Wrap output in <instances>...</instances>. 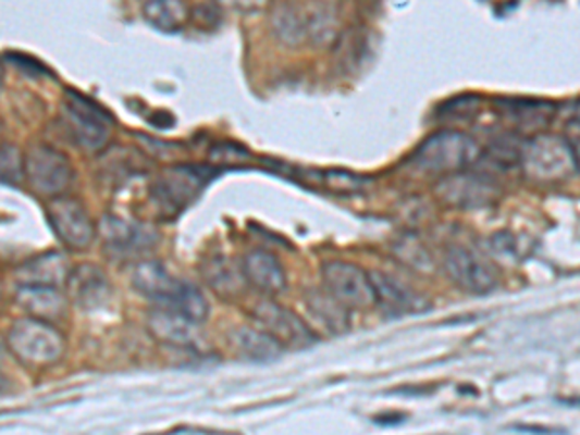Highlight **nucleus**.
<instances>
[{
  "instance_id": "1",
  "label": "nucleus",
  "mask_w": 580,
  "mask_h": 435,
  "mask_svg": "<svg viewBox=\"0 0 580 435\" xmlns=\"http://www.w3.org/2000/svg\"><path fill=\"white\" fill-rule=\"evenodd\" d=\"M7 345L22 364L34 370L51 368L64 355V337L61 333L51 323L32 315L12 323Z\"/></svg>"
},
{
  "instance_id": "2",
  "label": "nucleus",
  "mask_w": 580,
  "mask_h": 435,
  "mask_svg": "<svg viewBox=\"0 0 580 435\" xmlns=\"http://www.w3.org/2000/svg\"><path fill=\"white\" fill-rule=\"evenodd\" d=\"M579 149L571 139L540 136L525 141L520 165L538 183H559L579 171Z\"/></svg>"
},
{
  "instance_id": "3",
  "label": "nucleus",
  "mask_w": 580,
  "mask_h": 435,
  "mask_svg": "<svg viewBox=\"0 0 580 435\" xmlns=\"http://www.w3.org/2000/svg\"><path fill=\"white\" fill-rule=\"evenodd\" d=\"M480 148L468 134L457 130L435 132L416 149L412 163L428 173L453 174L474 165Z\"/></svg>"
},
{
  "instance_id": "4",
  "label": "nucleus",
  "mask_w": 580,
  "mask_h": 435,
  "mask_svg": "<svg viewBox=\"0 0 580 435\" xmlns=\"http://www.w3.org/2000/svg\"><path fill=\"white\" fill-rule=\"evenodd\" d=\"M215 169L209 166L181 165L169 169L153 186L157 206L173 215L181 213L198 200L201 191L215 178Z\"/></svg>"
},
{
  "instance_id": "5",
  "label": "nucleus",
  "mask_w": 580,
  "mask_h": 435,
  "mask_svg": "<svg viewBox=\"0 0 580 435\" xmlns=\"http://www.w3.org/2000/svg\"><path fill=\"white\" fill-rule=\"evenodd\" d=\"M323 287L348 310H370L378 304L370 273L348 261H325L321 265Z\"/></svg>"
},
{
  "instance_id": "6",
  "label": "nucleus",
  "mask_w": 580,
  "mask_h": 435,
  "mask_svg": "<svg viewBox=\"0 0 580 435\" xmlns=\"http://www.w3.org/2000/svg\"><path fill=\"white\" fill-rule=\"evenodd\" d=\"M24 173L32 188L45 198L62 196L74 178L69 157L45 144L32 146L24 156Z\"/></svg>"
},
{
  "instance_id": "7",
  "label": "nucleus",
  "mask_w": 580,
  "mask_h": 435,
  "mask_svg": "<svg viewBox=\"0 0 580 435\" xmlns=\"http://www.w3.org/2000/svg\"><path fill=\"white\" fill-rule=\"evenodd\" d=\"M273 26L279 37L288 45H300L306 41L312 44H328L335 35V17L328 9H304L295 4H286L277 10L273 17Z\"/></svg>"
},
{
  "instance_id": "8",
  "label": "nucleus",
  "mask_w": 580,
  "mask_h": 435,
  "mask_svg": "<svg viewBox=\"0 0 580 435\" xmlns=\"http://www.w3.org/2000/svg\"><path fill=\"white\" fill-rule=\"evenodd\" d=\"M64 116L72 136L82 148L99 151L109 144L113 128L111 116L87 97L69 91L64 97Z\"/></svg>"
},
{
  "instance_id": "9",
  "label": "nucleus",
  "mask_w": 580,
  "mask_h": 435,
  "mask_svg": "<svg viewBox=\"0 0 580 435\" xmlns=\"http://www.w3.org/2000/svg\"><path fill=\"white\" fill-rule=\"evenodd\" d=\"M254 318L260 323L261 330L268 331L283 347L303 350L318 343V335L313 333L312 327L304 322L298 313L291 312L277 302L263 300L254 308Z\"/></svg>"
},
{
  "instance_id": "10",
  "label": "nucleus",
  "mask_w": 580,
  "mask_h": 435,
  "mask_svg": "<svg viewBox=\"0 0 580 435\" xmlns=\"http://www.w3.org/2000/svg\"><path fill=\"white\" fill-rule=\"evenodd\" d=\"M47 219L51 223L52 231L69 248L84 250L94 243L96 225L82 201L64 198V196L49 198Z\"/></svg>"
},
{
  "instance_id": "11",
  "label": "nucleus",
  "mask_w": 580,
  "mask_h": 435,
  "mask_svg": "<svg viewBox=\"0 0 580 435\" xmlns=\"http://www.w3.org/2000/svg\"><path fill=\"white\" fill-rule=\"evenodd\" d=\"M437 196L460 209H482L499 198V186L485 174L453 173L437 184Z\"/></svg>"
},
{
  "instance_id": "12",
  "label": "nucleus",
  "mask_w": 580,
  "mask_h": 435,
  "mask_svg": "<svg viewBox=\"0 0 580 435\" xmlns=\"http://www.w3.org/2000/svg\"><path fill=\"white\" fill-rule=\"evenodd\" d=\"M451 281L472 295H488L497 287L494 268L468 248H451L445 258Z\"/></svg>"
},
{
  "instance_id": "13",
  "label": "nucleus",
  "mask_w": 580,
  "mask_h": 435,
  "mask_svg": "<svg viewBox=\"0 0 580 435\" xmlns=\"http://www.w3.org/2000/svg\"><path fill=\"white\" fill-rule=\"evenodd\" d=\"M370 278L375 288V300H378L375 306H380L390 318H400V315L430 310V302L424 296L418 295L416 290L397 278L390 277L382 271H372Z\"/></svg>"
},
{
  "instance_id": "14",
  "label": "nucleus",
  "mask_w": 580,
  "mask_h": 435,
  "mask_svg": "<svg viewBox=\"0 0 580 435\" xmlns=\"http://www.w3.org/2000/svg\"><path fill=\"white\" fill-rule=\"evenodd\" d=\"M101 233H103L107 248L122 256L148 252L159 243V235L151 226L116 217H104L101 223Z\"/></svg>"
},
{
  "instance_id": "15",
  "label": "nucleus",
  "mask_w": 580,
  "mask_h": 435,
  "mask_svg": "<svg viewBox=\"0 0 580 435\" xmlns=\"http://www.w3.org/2000/svg\"><path fill=\"white\" fill-rule=\"evenodd\" d=\"M243 275L250 285L266 295H281L286 288L285 268L281 265L277 256L268 250H251L246 253L240 263Z\"/></svg>"
},
{
  "instance_id": "16",
  "label": "nucleus",
  "mask_w": 580,
  "mask_h": 435,
  "mask_svg": "<svg viewBox=\"0 0 580 435\" xmlns=\"http://www.w3.org/2000/svg\"><path fill=\"white\" fill-rule=\"evenodd\" d=\"M69 273V260L64 253H41L17 268L16 281L20 287H59L66 283Z\"/></svg>"
},
{
  "instance_id": "17",
  "label": "nucleus",
  "mask_w": 580,
  "mask_h": 435,
  "mask_svg": "<svg viewBox=\"0 0 580 435\" xmlns=\"http://www.w3.org/2000/svg\"><path fill=\"white\" fill-rule=\"evenodd\" d=\"M149 331L157 339L171 343L176 347H192L198 340L199 323L192 322L183 313L157 306L149 315Z\"/></svg>"
},
{
  "instance_id": "18",
  "label": "nucleus",
  "mask_w": 580,
  "mask_h": 435,
  "mask_svg": "<svg viewBox=\"0 0 580 435\" xmlns=\"http://www.w3.org/2000/svg\"><path fill=\"white\" fill-rule=\"evenodd\" d=\"M497 111L519 128L538 130L554 121L557 107L550 101H534V99H499Z\"/></svg>"
},
{
  "instance_id": "19",
  "label": "nucleus",
  "mask_w": 580,
  "mask_h": 435,
  "mask_svg": "<svg viewBox=\"0 0 580 435\" xmlns=\"http://www.w3.org/2000/svg\"><path fill=\"white\" fill-rule=\"evenodd\" d=\"M234 347L240 357L256 364H269L283 357L285 347L273 339L268 331L243 327L234 333Z\"/></svg>"
},
{
  "instance_id": "20",
  "label": "nucleus",
  "mask_w": 580,
  "mask_h": 435,
  "mask_svg": "<svg viewBox=\"0 0 580 435\" xmlns=\"http://www.w3.org/2000/svg\"><path fill=\"white\" fill-rule=\"evenodd\" d=\"M16 302L32 318L44 320V322H52L61 318L66 308V300L57 287H20Z\"/></svg>"
},
{
  "instance_id": "21",
  "label": "nucleus",
  "mask_w": 580,
  "mask_h": 435,
  "mask_svg": "<svg viewBox=\"0 0 580 435\" xmlns=\"http://www.w3.org/2000/svg\"><path fill=\"white\" fill-rule=\"evenodd\" d=\"M66 287L69 295L84 308H94L107 295L103 271L94 265H82L78 270L70 271Z\"/></svg>"
},
{
  "instance_id": "22",
  "label": "nucleus",
  "mask_w": 580,
  "mask_h": 435,
  "mask_svg": "<svg viewBox=\"0 0 580 435\" xmlns=\"http://www.w3.org/2000/svg\"><path fill=\"white\" fill-rule=\"evenodd\" d=\"M141 12L149 26L165 34H176L178 29H183L188 17L184 0H141Z\"/></svg>"
},
{
  "instance_id": "23",
  "label": "nucleus",
  "mask_w": 580,
  "mask_h": 435,
  "mask_svg": "<svg viewBox=\"0 0 580 435\" xmlns=\"http://www.w3.org/2000/svg\"><path fill=\"white\" fill-rule=\"evenodd\" d=\"M308 310L312 312L313 318L331 333H345L350 325L348 318V308L337 302L333 296L325 290H312L306 296Z\"/></svg>"
},
{
  "instance_id": "24",
  "label": "nucleus",
  "mask_w": 580,
  "mask_h": 435,
  "mask_svg": "<svg viewBox=\"0 0 580 435\" xmlns=\"http://www.w3.org/2000/svg\"><path fill=\"white\" fill-rule=\"evenodd\" d=\"M203 275L209 287L221 295H236L243 287V270H236L231 260H226L223 256L208 261L203 268Z\"/></svg>"
},
{
  "instance_id": "25",
  "label": "nucleus",
  "mask_w": 580,
  "mask_h": 435,
  "mask_svg": "<svg viewBox=\"0 0 580 435\" xmlns=\"http://www.w3.org/2000/svg\"><path fill=\"white\" fill-rule=\"evenodd\" d=\"M480 104H482V99L472 94L453 97L451 101L437 109V116L443 121H472L480 113Z\"/></svg>"
},
{
  "instance_id": "26",
  "label": "nucleus",
  "mask_w": 580,
  "mask_h": 435,
  "mask_svg": "<svg viewBox=\"0 0 580 435\" xmlns=\"http://www.w3.org/2000/svg\"><path fill=\"white\" fill-rule=\"evenodd\" d=\"M522 146H525V141L519 144V141H515V138L495 139L494 144L488 149L485 159L492 165L499 166V169H513V166H517L520 163Z\"/></svg>"
},
{
  "instance_id": "27",
  "label": "nucleus",
  "mask_w": 580,
  "mask_h": 435,
  "mask_svg": "<svg viewBox=\"0 0 580 435\" xmlns=\"http://www.w3.org/2000/svg\"><path fill=\"white\" fill-rule=\"evenodd\" d=\"M24 156L20 149L2 144L0 146V183L16 186L24 181Z\"/></svg>"
},
{
  "instance_id": "28",
  "label": "nucleus",
  "mask_w": 580,
  "mask_h": 435,
  "mask_svg": "<svg viewBox=\"0 0 580 435\" xmlns=\"http://www.w3.org/2000/svg\"><path fill=\"white\" fill-rule=\"evenodd\" d=\"M321 178L330 190L338 191V194H358L372 183L365 176L347 173V171H328V173L321 174Z\"/></svg>"
},
{
  "instance_id": "29",
  "label": "nucleus",
  "mask_w": 580,
  "mask_h": 435,
  "mask_svg": "<svg viewBox=\"0 0 580 435\" xmlns=\"http://www.w3.org/2000/svg\"><path fill=\"white\" fill-rule=\"evenodd\" d=\"M492 248H494V253H499V256H505V258H515L517 252H519L515 238L509 233L494 236L492 238Z\"/></svg>"
},
{
  "instance_id": "30",
  "label": "nucleus",
  "mask_w": 580,
  "mask_h": 435,
  "mask_svg": "<svg viewBox=\"0 0 580 435\" xmlns=\"http://www.w3.org/2000/svg\"><path fill=\"white\" fill-rule=\"evenodd\" d=\"M221 2H225V4L233 7V9L258 10L261 7H266L269 0H221Z\"/></svg>"
},
{
  "instance_id": "31",
  "label": "nucleus",
  "mask_w": 580,
  "mask_h": 435,
  "mask_svg": "<svg viewBox=\"0 0 580 435\" xmlns=\"http://www.w3.org/2000/svg\"><path fill=\"white\" fill-rule=\"evenodd\" d=\"M513 430H519V432H534V434H552L554 430H547V427H532V426H515Z\"/></svg>"
},
{
  "instance_id": "32",
  "label": "nucleus",
  "mask_w": 580,
  "mask_h": 435,
  "mask_svg": "<svg viewBox=\"0 0 580 435\" xmlns=\"http://www.w3.org/2000/svg\"><path fill=\"white\" fill-rule=\"evenodd\" d=\"M4 357V343L0 340V358Z\"/></svg>"
},
{
  "instance_id": "33",
  "label": "nucleus",
  "mask_w": 580,
  "mask_h": 435,
  "mask_svg": "<svg viewBox=\"0 0 580 435\" xmlns=\"http://www.w3.org/2000/svg\"><path fill=\"white\" fill-rule=\"evenodd\" d=\"M2 76H4V72H2V64H0V84H2Z\"/></svg>"
},
{
  "instance_id": "34",
  "label": "nucleus",
  "mask_w": 580,
  "mask_h": 435,
  "mask_svg": "<svg viewBox=\"0 0 580 435\" xmlns=\"http://www.w3.org/2000/svg\"><path fill=\"white\" fill-rule=\"evenodd\" d=\"M2 387H4V380L0 377V391H2Z\"/></svg>"
},
{
  "instance_id": "35",
  "label": "nucleus",
  "mask_w": 580,
  "mask_h": 435,
  "mask_svg": "<svg viewBox=\"0 0 580 435\" xmlns=\"http://www.w3.org/2000/svg\"><path fill=\"white\" fill-rule=\"evenodd\" d=\"M0 138H2V122H0ZM2 146V144H0Z\"/></svg>"
}]
</instances>
